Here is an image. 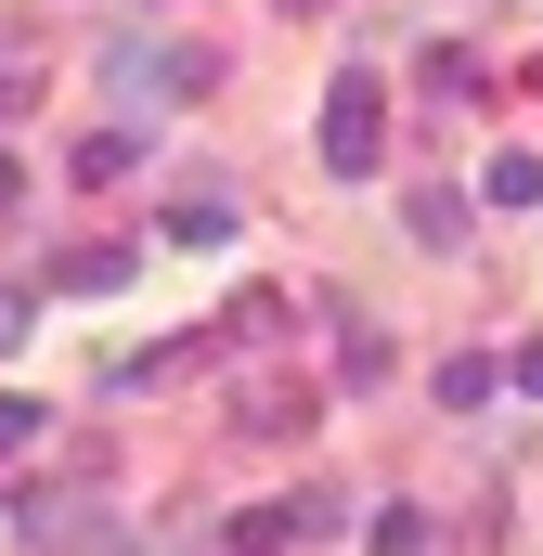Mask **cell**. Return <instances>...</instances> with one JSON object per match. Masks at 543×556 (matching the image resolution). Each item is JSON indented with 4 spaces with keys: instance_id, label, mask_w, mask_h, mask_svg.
Wrapping results in <instances>:
<instances>
[{
    "instance_id": "3",
    "label": "cell",
    "mask_w": 543,
    "mask_h": 556,
    "mask_svg": "<svg viewBox=\"0 0 543 556\" xmlns=\"http://www.w3.org/2000/svg\"><path fill=\"white\" fill-rule=\"evenodd\" d=\"M142 260L130 247H65V260H52V285H65V298H104V285H130Z\"/></svg>"
},
{
    "instance_id": "9",
    "label": "cell",
    "mask_w": 543,
    "mask_h": 556,
    "mask_svg": "<svg viewBox=\"0 0 543 556\" xmlns=\"http://www.w3.org/2000/svg\"><path fill=\"white\" fill-rule=\"evenodd\" d=\"M376 556H427V505H376Z\"/></svg>"
},
{
    "instance_id": "10",
    "label": "cell",
    "mask_w": 543,
    "mask_h": 556,
    "mask_svg": "<svg viewBox=\"0 0 543 556\" xmlns=\"http://www.w3.org/2000/svg\"><path fill=\"white\" fill-rule=\"evenodd\" d=\"M39 427H52V415H39V402H0V466H13V453H26Z\"/></svg>"
},
{
    "instance_id": "1",
    "label": "cell",
    "mask_w": 543,
    "mask_h": 556,
    "mask_svg": "<svg viewBox=\"0 0 543 556\" xmlns=\"http://www.w3.org/2000/svg\"><path fill=\"white\" fill-rule=\"evenodd\" d=\"M104 91L155 117V104H181V91H207V52H168V39H104Z\"/></svg>"
},
{
    "instance_id": "12",
    "label": "cell",
    "mask_w": 543,
    "mask_h": 556,
    "mask_svg": "<svg viewBox=\"0 0 543 556\" xmlns=\"http://www.w3.org/2000/svg\"><path fill=\"white\" fill-rule=\"evenodd\" d=\"M13 337H26V298H13V285H0V350H13Z\"/></svg>"
},
{
    "instance_id": "14",
    "label": "cell",
    "mask_w": 543,
    "mask_h": 556,
    "mask_svg": "<svg viewBox=\"0 0 543 556\" xmlns=\"http://www.w3.org/2000/svg\"><path fill=\"white\" fill-rule=\"evenodd\" d=\"M285 13H324V0H285Z\"/></svg>"
},
{
    "instance_id": "4",
    "label": "cell",
    "mask_w": 543,
    "mask_h": 556,
    "mask_svg": "<svg viewBox=\"0 0 543 556\" xmlns=\"http://www.w3.org/2000/svg\"><path fill=\"white\" fill-rule=\"evenodd\" d=\"M479 194H492V207H543V155H531V142H505V155L479 168Z\"/></svg>"
},
{
    "instance_id": "11",
    "label": "cell",
    "mask_w": 543,
    "mask_h": 556,
    "mask_svg": "<svg viewBox=\"0 0 543 556\" xmlns=\"http://www.w3.org/2000/svg\"><path fill=\"white\" fill-rule=\"evenodd\" d=\"M505 389H531V402H543V337L518 350V363H505Z\"/></svg>"
},
{
    "instance_id": "7",
    "label": "cell",
    "mask_w": 543,
    "mask_h": 556,
    "mask_svg": "<svg viewBox=\"0 0 543 556\" xmlns=\"http://www.w3.org/2000/svg\"><path fill=\"white\" fill-rule=\"evenodd\" d=\"M337 376H350V389H376V376H389V337H376V324H350V337H337Z\"/></svg>"
},
{
    "instance_id": "6",
    "label": "cell",
    "mask_w": 543,
    "mask_h": 556,
    "mask_svg": "<svg viewBox=\"0 0 543 556\" xmlns=\"http://www.w3.org/2000/svg\"><path fill=\"white\" fill-rule=\"evenodd\" d=\"M427 91H440V104H492V78H479V52H453V39L427 52Z\"/></svg>"
},
{
    "instance_id": "5",
    "label": "cell",
    "mask_w": 543,
    "mask_h": 556,
    "mask_svg": "<svg viewBox=\"0 0 543 556\" xmlns=\"http://www.w3.org/2000/svg\"><path fill=\"white\" fill-rule=\"evenodd\" d=\"M492 389H505V363H492V350H453V363H440V402H453V415H479Z\"/></svg>"
},
{
    "instance_id": "13",
    "label": "cell",
    "mask_w": 543,
    "mask_h": 556,
    "mask_svg": "<svg viewBox=\"0 0 543 556\" xmlns=\"http://www.w3.org/2000/svg\"><path fill=\"white\" fill-rule=\"evenodd\" d=\"M13 194H26V181H13V155H0V207H13Z\"/></svg>"
},
{
    "instance_id": "2",
    "label": "cell",
    "mask_w": 543,
    "mask_h": 556,
    "mask_svg": "<svg viewBox=\"0 0 543 556\" xmlns=\"http://www.w3.org/2000/svg\"><path fill=\"white\" fill-rule=\"evenodd\" d=\"M324 168H337V181H363V168H376V155H389V91H376V78H337V91H324Z\"/></svg>"
},
{
    "instance_id": "8",
    "label": "cell",
    "mask_w": 543,
    "mask_h": 556,
    "mask_svg": "<svg viewBox=\"0 0 543 556\" xmlns=\"http://www.w3.org/2000/svg\"><path fill=\"white\" fill-rule=\"evenodd\" d=\"M130 155H142L130 130H91V142H78V181H130Z\"/></svg>"
}]
</instances>
